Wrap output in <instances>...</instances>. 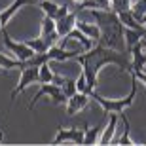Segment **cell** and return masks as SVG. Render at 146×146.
<instances>
[{
	"label": "cell",
	"instance_id": "cell-1",
	"mask_svg": "<svg viewBox=\"0 0 146 146\" xmlns=\"http://www.w3.org/2000/svg\"><path fill=\"white\" fill-rule=\"evenodd\" d=\"M74 61H78L82 65V72H84V76H86V80H87L89 93L95 91L99 72H101V68H103L104 65H116L125 72L131 70V61L127 59V55L119 53L118 49L104 48L101 44H95L91 49L78 53L74 57Z\"/></svg>",
	"mask_w": 146,
	"mask_h": 146
},
{
	"label": "cell",
	"instance_id": "cell-2",
	"mask_svg": "<svg viewBox=\"0 0 146 146\" xmlns=\"http://www.w3.org/2000/svg\"><path fill=\"white\" fill-rule=\"evenodd\" d=\"M129 74H131V91H129L127 97H123V99H104L103 95H99L97 91L89 93V99H93V101H97V103L101 104V108L104 110V116L110 114V112L118 114V112L129 108L131 104H133V101H135V97H137V86H139V80L135 78L133 72H129Z\"/></svg>",
	"mask_w": 146,
	"mask_h": 146
},
{
	"label": "cell",
	"instance_id": "cell-3",
	"mask_svg": "<svg viewBox=\"0 0 146 146\" xmlns=\"http://www.w3.org/2000/svg\"><path fill=\"white\" fill-rule=\"evenodd\" d=\"M38 86H40V89L36 91V95H34V97L31 99V103H29V112H33L36 103L42 97H49L55 104H66L68 99H66V95L63 93V89H61L59 86H55V84H38Z\"/></svg>",
	"mask_w": 146,
	"mask_h": 146
},
{
	"label": "cell",
	"instance_id": "cell-4",
	"mask_svg": "<svg viewBox=\"0 0 146 146\" xmlns=\"http://www.w3.org/2000/svg\"><path fill=\"white\" fill-rule=\"evenodd\" d=\"M0 33H2V40H4L6 49H8L10 53L15 55V59H19V61H29L34 55V51L27 46V42H13V40H11V36L8 34V31H6V27L2 29Z\"/></svg>",
	"mask_w": 146,
	"mask_h": 146
},
{
	"label": "cell",
	"instance_id": "cell-5",
	"mask_svg": "<svg viewBox=\"0 0 146 146\" xmlns=\"http://www.w3.org/2000/svg\"><path fill=\"white\" fill-rule=\"evenodd\" d=\"M33 84H38V66H25V68H21V78L17 82V86L13 87V91L10 95V101H15L17 95H21Z\"/></svg>",
	"mask_w": 146,
	"mask_h": 146
},
{
	"label": "cell",
	"instance_id": "cell-6",
	"mask_svg": "<svg viewBox=\"0 0 146 146\" xmlns=\"http://www.w3.org/2000/svg\"><path fill=\"white\" fill-rule=\"evenodd\" d=\"M84 135H86V127L84 129H78V127H59L55 139L51 141V144H70V142H76V144H84Z\"/></svg>",
	"mask_w": 146,
	"mask_h": 146
},
{
	"label": "cell",
	"instance_id": "cell-7",
	"mask_svg": "<svg viewBox=\"0 0 146 146\" xmlns=\"http://www.w3.org/2000/svg\"><path fill=\"white\" fill-rule=\"evenodd\" d=\"M40 36L48 42L49 48L59 44V38L61 36L57 34V31H55V19H53V17L44 15V19L40 21Z\"/></svg>",
	"mask_w": 146,
	"mask_h": 146
},
{
	"label": "cell",
	"instance_id": "cell-8",
	"mask_svg": "<svg viewBox=\"0 0 146 146\" xmlns=\"http://www.w3.org/2000/svg\"><path fill=\"white\" fill-rule=\"evenodd\" d=\"M87 103H89V95H87V93L76 91L74 95L68 97V101H66V114H68V116H74V114H78L80 110L86 108Z\"/></svg>",
	"mask_w": 146,
	"mask_h": 146
},
{
	"label": "cell",
	"instance_id": "cell-9",
	"mask_svg": "<svg viewBox=\"0 0 146 146\" xmlns=\"http://www.w3.org/2000/svg\"><path fill=\"white\" fill-rule=\"evenodd\" d=\"M127 53L133 57L131 70H144L146 72V51H144V48H142V40H141V42H137Z\"/></svg>",
	"mask_w": 146,
	"mask_h": 146
},
{
	"label": "cell",
	"instance_id": "cell-10",
	"mask_svg": "<svg viewBox=\"0 0 146 146\" xmlns=\"http://www.w3.org/2000/svg\"><path fill=\"white\" fill-rule=\"evenodd\" d=\"M119 118L116 112L108 114V125L103 127V133L99 137V144H112L114 142V135H116V125H118Z\"/></svg>",
	"mask_w": 146,
	"mask_h": 146
},
{
	"label": "cell",
	"instance_id": "cell-11",
	"mask_svg": "<svg viewBox=\"0 0 146 146\" xmlns=\"http://www.w3.org/2000/svg\"><path fill=\"white\" fill-rule=\"evenodd\" d=\"M33 4H36L34 0H13L8 8H4V10L0 11V23H2V29L10 23V19L15 15V11L19 10V8H23V6H33Z\"/></svg>",
	"mask_w": 146,
	"mask_h": 146
},
{
	"label": "cell",
	"instance_id": "cell-12",
	"mask_svg": "<svg viewBox=\"0 0 146 146\" xmlns=\"http://www.w3.org/2000/svg\"><path fill=\"white\" fill-rule=\"evenodd\" d=\"M74 25H76V11L70 10L65 17H61V19L55 21V31H57V34H59L61 38H65L66 34L74 29Z\"/></svg>",
	"mask_w": 146,
	"mask_h": 146
},
{
	"label": "cell",
	"instance_id": "cell-13",
	"mask_svg": "<svg viewBox=\"0 0 146 146\" xmlns=\"http://www.w3.org/2000/svg\"><path fill=\"white\" fill-rule=\"evenodd\" d=\"M74 27L80 29L86 36L93 38L95 42H99V38H101V27H99L97 23H86V21H78V19H76V25H74Z\"/></svg>",
	"mask_w": 146,
	"mask_h": 146
},
{
	"label": "cell",
	"instance_id": "cell-14",
	"mask_svg": "<svg viewBox=\"0 0 146 146\" xmlns=\"http://www.w3.org/2000/svg\"><path fill=\"white\" fill-rule=\"evenodd\" d=\"M86 127V135H84V144H99V137L103 133V127H104V121H101L99 125H95L93 129H89L87 121L84 123Z\"/></svg>",
	"mask_w": 146,
	"mask_h": 146
},
{
	"label": "cell",
	"instance_id": "cell-15",
	"mask_svg": "<svg viewBox=\"0 0 146 146\" xmlns=\"http://www.w3.org/2000/svg\"><path fill=\"white\" fill-rule=\"evenodd\" d=\"M118 118L121 119V123H123V131H121V137L119 139H114V142H118V144H133V141H131V125H129V119H127V116L123 114V110L121 112H118Z\"/></svg>",
	"mask_w": 146,
	"mask_h": 146
},
{
	"label": "cell",
	"instance_id": "cell-16",
	"mask_svg": "<svg viewBox=\"0 0 146 146\" xmlns=\"http://www.w3.org/2000/svg\"><path fill=\"white\" fill-rule=\"evenodd\" d=\"M66 36H70V38H76V42H78V44H80V46H82V49H84V51H87V49H91L93 46L97 44V42H95V40H93V38L86 36V34L82 33L80 29H76V27L72 29V31H70V33H68V34H66Z\"/></svg>",
	"mask_w": 146,
	"mask_h": 146
},
{
	"label": "cell",
	"instance_id": "cell-17",
	"mask_svg": "<svg viewBox=\"0 0 146 146\" xmlns=\"http://www.w3.org/2000/svg\"><path fill=\"white\" fill-rule=\"evenodd\" d=\"M142 38H144V36H142L141 33H137V31H133V29H125V33H123V44H125V48H127V51H129L137 42H141Z\"/></svg>",
	"mask_w": 146,
	"mask_h": 146
},
{
	"label": "cell",
	"instance_id": "cell-18",
	"mask_svg": "<svg viewBox=\"0 0 146 146\" xmlns=\"http://www.w3.org/2000/svg\"><path fill=\"white\" fill-rule=\"evenodd\" d=\"M53 76H55V72L49 68L48 63L38 66V84H51L53 82Z\"/></svg>",
	"mask_w": 146,
	"mask_h": 146
},
{
	"label": "cell",
	"instance_id": "cell-19",
	"mask_svg": "<svg viewBox=\"0 0 146 146\" xmlns=\"http://www.w3.org/2000/svg\"><path fill=\"white\" fill-rule=\"evenodd\" d=\"M27 42V46L31 49H33L34 53H44V51H48L49 49V46H48V42L44 40L42 36H38V38H33V40H25Z\"/></svg>",
	"mask_w": 146,
	"mask_h": 146
},
{
	"label": "cell",
	"instance_id": "cell-20",
	"mask_svg": "<svg viewBox=\"0 0 146 146\" xmlns=\"http://www.w3.org/2000/svg\"><path fill=\"white\" fill-rule=\"evenodd\" d=\"M36 6L44 11V15L53 17V19H55V15H57V10H59V4H55L51 0H42V2H38Z\"/></svg>",
	"mask_w": 146,
	"mask_h": 146
},
{
	"label": "cell",
	"instance_id": "cell-21",
	"mask_svg": "<svg viewBox=\"0 0 146 146\" xmlns=\"http://www.w3.org/2000/svg\"><path fill=\"white\" fill-rule=\"evenodd\" d=\"M131 2H133V0H110V10H112L114 13L127 11V10H131Z\"/></svg>",
	"mask_w": 146,
	"mask_h": 146
},
{
	"label": "cell",
	"instance_id": "cell-22",
	"mask_svg": "<svg viewBox=\"0 0 146 146\" xmlns=\"http://www.w3.org/2000/svg\"><path fill=\"white\" fill-rule=\"evenodd\" d=\"M61 89H63V93L66 95V99L72 97L76 93V78H66L65 76V82L61 84Z\"/></svg>",
	"mask_w": 146,
	"mask_h": 146
},
{
	"label": "cell",
	"instance_id": "cell-23",
	"mask_svg": "<svg viewBox=\"0 0 146 146\" xmlns=\"http://www.w3.org/2000/svg\"><path fill=\"white\" fill-rule=\"evenodd\" d=\"M76 91L89 95V87H87V80H86V76H84V72H80V76L76 78Z\"/></svg>",
	"mask_w": 146,
	"mask_h": 146
},
{
	"label": "cell",
	"instance_id": "cell-24",
	"mask_svg": "<svg viewBox=\"0 0 146 146\" xmlns=\"http://www.w3.org/2000/svg\"><path fill=\"white\" fill-rule=\"evenodd\" d=\"M129 72L135 74V78L139 80V84H144V86H146V72L144 70H129Z\"/></svg>",
	"mask_w": 146,
	"mask_h": 146
},
{
	"label": "cell",
	"instance_id": "cell-25",
	"mask_svg": "<svg viewBox=\"0 0 146 146\" xmlns=\"http://www.w3.org/2000/svg\"><path fill=\"white\" fill-rule=\"evenodd\" d=\"M142 48H144V51H146V40L142 38Z\"/></svg>",
	"mask_w": 146,
	"mask_h": 146
},
{
	"label": "cell",
	"instance_id": "cell-26",
	"mask_svg": "<svg viewBox=\"0 0 146 146\" xmlns=\"http://www.w3.org/2000/svg\"><path fill=\"white\" fill-rule=\"evenodd\" d=\"M4 141V133H2V131H0V142Z\"/></svg>",
	"mask_w": 146,
	"mask_h": 146
},
{
	"label": "cell",
	"instance_id": "cell-27",
	"mask_svg": "<svg viewBox=\"0 0 146 146\" xmlns=\"http://www.w3.org/2000/svg\"><path fill=\"white\" fill-rule=\"evenodd\" d=\"M34 2H36V4H38V2H42V0H34Z\"/></svg>",
	"mask_w": 146,
	"mask_h": 146
},
{
	"label": "cell",
	"instance_id": "cell-28",
	"mask_svg": "<svg viewBox=\"0 0 146 146\" xmlns=\"http://www.w3.org/2000/svg\"><path fill=\"white\" fill-rule=\"evenodd\" d=\"M0 31H2V23H0Z\"/></svg>",
	"mask_w": 146,
	"mask_h": 146
},
{
	"label": "cell",
	"instance_id": "cell-29",
	"mask_svg": "<svg viewBox=\"0 0 146 146\" xmlns=\"http://www.w3.org/2000/svg\"><path fill=\"white\" fill-rule=\"evenodd\" d=\"M74 2H80V0H74Z\"/></svg>",
	"mask_w": 146,
	"mask_h": 146
},
{
	"label": "cell",
	"instance_id": "cell-30",
	"mask_svg": "<svg viewBox=\"0 0 146 146\" xmlns=\"http://www.w3.org/2000/svg\"><path fill=\"white\" fill-rule=\"evenodd\" d=\"M144 40H146V36H144Z\"/></svg>",
	"mask_w": 146,
	"mask_h": 146
}]
</instances>
